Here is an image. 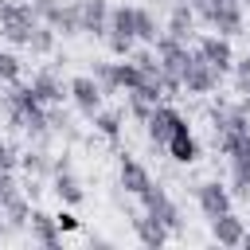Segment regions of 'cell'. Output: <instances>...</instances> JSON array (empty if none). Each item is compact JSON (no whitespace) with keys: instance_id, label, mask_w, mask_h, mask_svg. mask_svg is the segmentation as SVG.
Here are the masks:
<instances>
[{"instance_id":"obj_1","label":"cell","mask_w":250,"mask_h":250,"mask_svg":"<svg viewBox=\"0 0 250 250\" xmlns=\"http://www.w3.org/2000/svg\"><path fill=\"white\" fill-rule=\"evenodd\" d=\"M137 199H141V211H145V215H152L156 223H164L172 238H184V227H188V223H184V215H180L176 199H172L156 180H148V184H145V191H141Z\"/></svg>"},{"instance_id":"obj_2","label":"cell","mask_w":250,"mask_h":250,"mask_svg":"<svg viewBox=\"0 0 250 250\" xmlns=\"http://www.w3.org/2000/svg\"><path fill=\"white\" fill-rule=\"evenodd\" d=\"M39 23V16L31 12V4L23 0H0V39L8 47H27L31 27Z\"/></svg>"},{"instance_id":"obj_3","label":"cell","mask_w":250,"mask_h":250,"mask_svg":"<svg viewBox=\"0 0 250 250\" xmlns=\"http://www.w3.org/2000/svg\"><path fill=\"white\" fill-rule=\"evenodd\" d=\"M105 47L113 59H129L137 47L133 31V4H109V23H105Z\"/></svg>"},{"instance_id":"obj_4","label":"cell","mask_w":250,"mask_h":250,"mask_svg":"<svg viewBox=\"0 0 250 250\" xmlns=\"http://www.w3.org/2000/svg\"><path fill=\"white\" fill-rule=\"evenodd\" d=\"M180 125H188V117H184L176 105H164V102H160V105L148 113V121H145V133H148L152 152H164V145L172 141V133H176Z\"/></svg>"},{"instance_id":"obj_5","label":"cell","mask_w":250,"mask_h":250,"mask_svg":"<svg viewBox=\"0 0 250 250\" xmlns=\"http://www.w3.org/2000/svg\"><path fill=\"white\" fill-rule=\"evenodd\" d=\"M191 51H195L199 59H207L223 78H227V74H230V66H234V47H230V39H227V35H219V31L195 35V39H191Z\"/></svg>"},{"instance_id":"obj_6","label":"cell","mask_w":250,"mask_h":250,"mask_svg":"<svg viewBox=\"0 0 250 250\" xmlns=\"http://www.w3.org/2000/svg\"><path fill=\"white\" fill-rule=\"evenodd\" d=\"M180 78H184V94H195V98H211L219 90V82H223V74L207 59H199L195 51H191V59H188V66H184Z\"/></svg>"},{"instance_id":"obj_7","label":"cell","mask_w":250,"mask_h":250,"mask_svg":"<svg viewBox=\"0 0 250 250\" xmlns=\"http://www.w3.org/2000/svg\"><path fill=\"white\" fill-rule=\"evenodd\" d=\"M66 98L74 102V109L82 113V117H94L98 109H102V86L90 78V74H74V78H66Z\"/></svg>"},{"instance_id":"obj_8","label":"cell","mask_w":250,"mask_h":250,"mask_svg":"<svg viewBox=\"0 0 250 250\" xmlns=\"http://www.w3.org/2000/svg\"><path fill=\"white\" fill-rule=\"evenodd\" d=\"M195 203H199L203 219H215V215H223V211H234V195H230V188L219 184V180L195 184Z\"/></svg>"},{"instance_id":"obj_9","label":"cell","mask_w":250,"mask_h":250,"mask_svg":"<svg viewBox=\"0 0 250 250\" xmlns=\"http://www.w3.org/2000/svg\"><path fill=\"white\" fill-rule=\"evenodd\" d=\"M31 94L43 102V105H62L66 102V82L59 74V66H39L31 74Z\"/></svg>"},{"instance_id":"obj_10","label":"cell","mask_w":250,"mask_h":250,"mask_svg":"<svg viewBox=\"0 0 250 250\" xmlns=\"http://www.w3.org/2000/svg\"><path fill=\"white\" fill-rule=\"evenodd\" d=\"M27 234H31V242H39L43 250H59V246H62V230H59L55 215H47V211H43V207H35V203H31Z\"/></svg>"},{"instance_id":"obj_11","label":"cell","mask_w":250,"mask_h":250,"mask_svg":"<svg viewBox=\"0 0 250 250\" xmlns=\"http://www.w3.org/2000/svg\"><path fill=\"white\" fill-rule=\"evenodd\" d=\"M74 4H78V23H82V35H90V39H105L109 0H74Z\"/></svg>"},{"instance_id":"obj_12","label":"cell","mask_w":250,"mask_h":250,"mask_svg":"<svg viewBox=\"0 0 250 250\" xmlns=\"http://www.w3.org/2000/svg\"><path fill=\"white\" fill-rule=\"evenodd\" d=\"M195 12H191V0H176L172 4V12H168V20H164V31L172 35V39H184V43H191L195 39Z\"/></svg>"},{"instance_id":"obj_13","label":"cell","mask_w":250,"mask_h":250,"mask_svg":"<svg viewBox=\"0 0 250 250\" xmlns=\"http://www.w3.org/2000/svg\"><path fill=\"white\" fill-rule=\"evenodd\" d=\"M211 31H219V35H227V39H234V35H246V8L242 4H215V12H211Z\"/></svg>"},{"instance_id":"obj_14","label":"cell","mask_w":250,"mask_h":250,"mask_svg":"<svg viewBox=\"0 0 250 250\" xmlns=\"http://www.w3.org/2000/svg\"><path fill=\"white\" fill-rule=\"evenodd\" d=\"M164 156H172L176 164H195V160L203 156V148H199V141H195L191 125H180V129L172 133V141L164 145Z\"/></svg>"},{"instance_id":"obj_15","label":"cell","mask_w":250,"mask_h":250,"mask_svg":"<svg viewBox=\"0 0 250 250\" xmlns=\"http://www.w3.org/2000/svg\"><path fill=\"white\" fill-rule=\"evenodd\" d=\"M148 180H152V176H148V168H145L137 156H129V152H125V156L117 160V184H121V191H129L133 199L145 191V184H148Z\"/></svg>"},{"instance_id":"obj_16","label":"cell","mask_w":250,"mask_h":250,"mask_svg":"<svg viewBox=\"0 0 250 250\" xmlns=\"http://www.w3.org/2000/svg\"><path fill=\"white\" fill-rule=\"evenodd\" d=\"M51 191L59 195L62 207H78V203H86V188H82V180L74 176V168L51 172Z\"/></svg>"},{"instance_id":"obj_17","label":"cell","mask_w":250,"mask_h":250,"mask_svg":"<svg viewBox=\"0 0 250 250\" xmlns=\"http://www.w3.org/2000/svg\"><path fill=\"white\" fill-rule=\"evenodd\" d=\"M207 223H211V238H215L219 246H242L246 223H242L234 211H223V215H215V219H207Z\"/></svg>"},{"instance_id":"obj_18","label":"cell","mask_w":250,"mask_h":250,"mask_svg":"<svg viewBox=\"0 0 250 250\" xmlns=\"http://www.w3.org/2000/svg\"><path fill=\"white\" fill-rule=\"evenodd\" d=\"M129 227H133V234H137V242L141 246H148V250H156V246H164L172 234H168V227L164 223H156L152 215H145V211H137L133 219H129Z\"/></svg>"},{"instance_id":"obj_19","label":"cell","mask_w":250,"mask_h":250,"mask_svg":"<svg viewBox=\"0 0 250 250\" xmlns=\"http://www.w3.org/2000/svg\"><path fill=\"white\" fill-rule=\"evenodd\" d=\"M20 176H39V180H51V152L43 145H27L20 148Z\"/></svg>"},{"instance_id":"obj_20","label":"cell","mask_w":250,"mask_h":250,"mask_svg":"<svg viewBox=\"0 0 250 250\" xmlns=\"http://www.w3.org/2000/svg\"><path fill=\"white\" fill-rule=\"evenodd\" d=\"M133 31H137V43L152 47V43H156V35L164 31V23L156 20V12H152L148 4H133Z\"/></svg>"},{"instance_id":"obj_21","label":"cell","mask_w":250,"mask_h":250,"mask_svg":"<svg viewBox=\"0 0 250 250\" xmlns=\"http://www.w3.org/2000/svg\"><path fill=\"white\" fill-rule=\"evenodd\" d=\"M23 51H31V55H39V59H47V55H55L59 51V31L51 27V23H35L31 27V35H27V47Z\"/></svg>"},{"instance_id":"obj_22","label":"cell","mask_w":250,"mask_h":250,"mask_svg":"<svg viewBox=\"0 0 250 250\" xmlns=\"http://www.w3.org/2000/svg\"><path fill=\"white\" fill-rule=\"evenodd\" d=\"M90 125H94V133L98 137H105V141H121V125H125V109H98L94 117H90Z\"/></svg>"},{"instance_id":"obj_23","label":"cell","mask_w":250,"mask_h":250,"mask_svg":"<svg viewBox=\"0 0 250 250\" xmlns=\"http://www.w3.org/2000/svg\"><path fill=\"white\" fill-rule=\"evenodd\" d=\"M4 219H8L20 234H23V230H27V219H31V199H27L23 191L8 195V199H4Z\"/></svg>"},{"instance_id":"obj_24","label":"cell","mask_w":250,"mask_h":250,"mask_svg":"<svg viewBox=\"0 0 250 250\" xmlns=\"http://www.w3.org/2000/svg\"><path fill=\"white\" fill-rule=\"evenodd\" d=\"M51 27L59 31V39H74V35H82V23H78V4H74V0H66V4L59 8V16L51 20Z\"/></svg>"},{"instance_id":"obj_25","label":"cell","mask_w":250,"mask_h":250,"mask_svg":"<svg viewBox=\"0 0 250 250\" xmlns=\"http://www.w3.org/2000/svg\"><path fill=\"white\" fill-rule=\"evenodd\" d=\"M160 102H152V98H145L141 90H125V117L129 121H137V125H145L148 121V113L156 109Z\"/></svg>"},{"instance_id":"obj_26","label":"cell","mask_w":250,"mask_h":250,"mask_svg":"<svg viewBox=\"0 0 250 250\" xmlns=\"http://www.w3.org/2000/svg\"><path fill=\"white\" fill-rule=\"evenodd\" d=\"M90 78L102 86V94H117V62L94 59V62H90Z\"/></svg>"},{"instance_id":"obj_27","label":"cell","mask_w":250,"mask_h":250,"mask_svg":"<svg viewBox=\"0 0 250 250\" xmlns=\"http://www.w3.org/2000/svg\"><path fill=\"white\" fill-rule=\"evenodd\" d=\"M47 125L55 137H66V141H78V125L70 121V113L62 105H47Z\"/></svg>"},{"instance_id":"obj_28","label":"cell","mask_w":250,"mask_h":250,"mask_svg":"<svg viewBox=\"0 0 250 250\" xmlns=\"http://www.w3.org/2000/svg\"><path fill=\"white\" fill-rule=\"evenodd\" d=\"M141 86H145V70L133 59H121L117 62V90H141Z\"/></svg>"},{"instance_id":"obj_29","label":"cell","mask_w":250,"mask_h":250,"mask_svg":"<svg viewBox=\"0 0 250 250\" xmlns=\"http://www.w3.org/2000/svg\"><path fill=\"white\" fill-rule=\"evenodd\" d=\"M230 86L238 98L250 94V51L246 55H234V66H230Z\"/></svg>"},{"instance_id":"obj_30","label":"cell","mask_w":250,"mask_h":250,"mask_svg":"<svg viewBox=\"0 0 250 250\" xmlns=\"http://www.w3.org/2000/svg\"><path fill=\"white\" fill-rule=\"evenodd\" d=\"M230 168V195H238V199H250V164H227Z\"/></svg>"},{"instance_id":"obj_31","label":"cell","mask_w":250,"mask_h":250,"mask_svg":"<svg viewBox=\"0 0 250 250\" xmlns=\"http://www.w3.org/2000/svg\"><path fill=\"white\" fill-rule=\"evenodd\" d=\"M20 78H23V62H20V55H16V51H0V86L20 82Z\"/></svg>"},{"instance_id":"obj_32","label":"cell","mask_w":250,"mask_h":250,"mask_svg":"<svg viewBox=\"0 0 250 250\" xmlns=\"http://www.w3.org/2000/svg\"><path fill=\"white\" fill-rule=\"evenodd\" d=\"M31 4V12L43 20V23H51L55 16H59V8H62V0H27Z\"/></svg>"},{"instance_id":"obj_33","label":"cell","mask_w":250,"mask_h":250,"mask_svg":"<svg viewBox=\"0 0 250 250\" xmlns=\"http://www.w3.org/2000/svg\"><path fill=\"white\" fill-rule=\"evenodd\" d=\"M16 164H20V145L4 137V145H0V168H12L16 172Z\"/></svg>"},{"instance_id":"obj_34","label":"cell","mask_w":250,"mask_h":250,"mask_svg":"<svg viewBox=\"0 0 250 250\" xmlns=\"http://www.w3.org/2000/svg\"><path fill=\"white\" fill-rule=\"evenodd\" d=\"M20 191V180H16V172L12 168H0V203L8 199V195H16Z\"/></svg>"},{"instance_id":"obj_35","label":"cell","mask_w":250,"mask_h":250,"mask_svg":"<svg viewBox=\"0 0 250 250\" xmlns=\"http://www.w3.org/2000/svg\"><path fill=\"white\" fill-rule=\"evenodd\" d=\"M55 223H59V230H62V234H70V230H78V227H82V219H78L70 207H62V211L55 215Z\"/></svg>"},{"instance_id":"obj_36","label":"cell","mask_w":250,"mask_h":250,"mask_svg":"<svg viewBox=\"0 0 250 250\" xmlns=\"http://www.w3.org/2000/svg\"><path fill=\"white\" fill-rule=\"evenodd\" d=\"M20 191H23V195L35 203V199L43 195V180H39V176H23V180H20Z\"/></svg>"},{"instance_id":"obj_37","label":"cell","mask_w":250,"mask_h":250,"mask_svg":"<svg viewBox=\"0 0 250 250\" xmlns=\"http://www.w3.org/2000/svg\"><path fill=\"white\" fill-rule=\"evenodd\" d=\"M8 109H12V94H8V86H0V121H4Z\"/></svg>"},{"instance_id":"obj_38","label":"cell","mask_w":250,"mask_h":250,"mask_svg":"<svg viewBox=\"0 0 250 250\" xmlns=\"http://www.w3.org/2000/svg\"><path fill=\"white\" fill-rule=\"evenodd\" d=\"M94 246H98V250H105V246H109V238H102V234H90V250H94Z\"/></svg>"},{"instance_id":"obj_39","label":"cell","mask_w":250,"mask_h":250,"mask_svg":"<svg viewBox=\"0 0 250 250\" xmlns=\"http://www.w3.org/2000/svg\"><path fill=\"white\" fill-rule=\"evenodd\" d=\"M211 4H219V8H223V4H242V0H211Z\"/></svg>"},{"instance_id":"obj_40","label":"cell","mask_w":250,"mask_h":250,"mask_svg":"<svg viewBox=\"0 0 250 250\" xmlns=\"http://www.w3.org/2000/svg\"><path fill=\"white\" fill-rule=\"evenodd\" d=\"M242 246H246V250H250V230H246V234H242Z\"/></svg>"},{"instance_id":"obj_41","label":"cell","mask_w":250,"mask_h":250,"mask_svg":"<svg viewBox=\"0 0 250 250\" xmlns=\"http://www.w3.org/2000/svg\"><path fill=\"white\" fill-rule=\"evenodd\" d=\"M141 4H148V8H156V4H160V0H141Z\"/></svg>"},{"instance_id":"obj_42","label":"cell","mask_w":250,"mask_h":250,"mask_svg":"<svg viewBox=\"0 0 250 250\" xmlns=\"http://www.w3.org/2000/svg\"><path fill=\"white\" fill-rule=\"evenodd\" d=\"M242 8H246V12H250V0H242Z\"/></svg>"},{"instance_id":"obj_43","label":"cell","mask_w":250,"mask_h":250,"mask_svg":"<svg viewBox=\"0 0 250 250\" xmlns=\"http://www.w3.org/2000/svg\"><path fill=\"white\" fill-rule=\"evenodd\" d=\"M246 105H250V94H246Z\"/></svg>"},{"instance_id":"obj_44","label":"cell","mask_w":250,"mask_h":250,"mask_svg":"<svg viewBox=\"0 0 250 250\" xmlns=\"http://www.w3.org/2000/svg\"><path fill=\"white\" fill-rule=\"evenodd\" d=\"M0 145H4V133H0Z\"/></svg>"},{"instance_id":"obj_45","label":"cell","mask_w":250,"mask_h":250,"mask_svg":"<svg viewBox=\"0 0 250 250\" xmlns=\"http://www.w3.org/2000/svg\"><path fill=\"white\" fill-rule=\"evenodd\" d=\"M23 4H27V0H23Z\"/></svg>"}]
</instances>
